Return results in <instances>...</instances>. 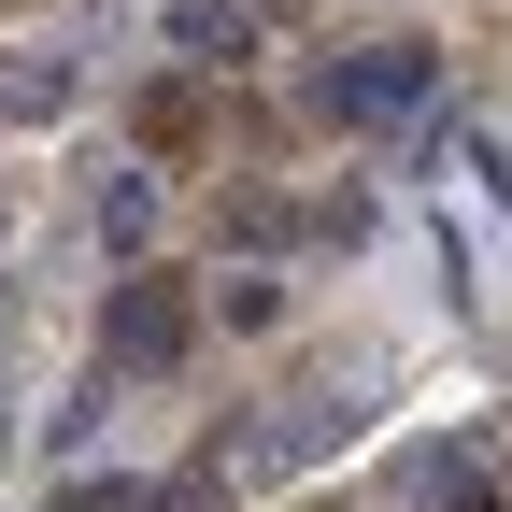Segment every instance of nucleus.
<instances>
[{
    "mask_svg": "<svg viewBox=\"0 0 512 512\" xmlns=\"http://www.w3.org/2000/svg\"><path fill=\"white\" fill-rule=\"evenodd\" d=\"M427 100H441V43H356V57L313 72V114L328 128H413Z\"/></svg>",
    "mask_w": 512,
    "mask_h": 512,
    "instance_id": "nucleus-1",
    "label": "nucleus"
},
{
    "mask_svg": "<svg viewBox=\"0 0 512 512\" xmlns=\"http://www.w3.org/2000/svg\"><path fill=\"white\" fill-rule=\"evenodd\" d=\"M185 356H200V299H185V285H157V271H114V299H100V370L171 384Z\"/></svg>",
    "mask_w": 512,
    "mask_h": 512,
    "instance_id": "nucleus-2",
    "label": "nucleus"
},
{
    "mask_svg": "<svg viewBox=\"0 0 512 512\" xmlns=\"http://www.w3.org/2000/svg\"><path fill=\"white\" fill-rule=\"evenodd\" d=\"M356 427H370V399H356V384H313V399H285L271 427L242 441V456H256V470H299V456H328V441H356Z\"/></svg>",
    "mask_w": 512,
    "mask_h": 512,
    "instance_id": "nucleus-3",
    "label": "nucleus"
},
{
    "mask_svg": "<svg viewBox=\"0 0 512 512\" xmlns=\"http://www.w3.org/2000/svg\"><path fill=\"white\" fill-rule=\"evenodd\" d=\"M185 57H200V72H228V57H256V15H242V0H171V15H157Z\"/></svg>",
    "mask_w": 512,
    "mask_h": 512,
    "instance_id": "nucleus-4",
    "label": "nucleus"
},
{
    "mask_svg": "<svg viewBox=\"0 0 512 512\" xmlns=\"http://www.w3.org/2000/svg\"><path fill=\"white\" fill-rule=\"evenodd\" d=\"M100 242L143 271V242H157V171H100Z\"/></svg>",
    "mask_w": 512,
    "mask_h": 512,
    "instance_id": "nucleus-5",
    "label": "nucleus"
},
{
    "mask_svg": "<svg viewBox=\"0 0 512 512\" xmlns=\"http://www.w3.org/2000/svg\"><path fill=\"white\" fill-rule=\"evenodd\" d=\"M0 114H15V128H43V114H72V57H15V72H0Z\"/></svg>",
    "mask_w": 512,
    "mask_h": 512,
    "instance_id": "nucleus-6",
    "label": "nucleus"
},
{
    "mask_svg": "<svg viewBox=\"0 0 512 512\" xmlns=\"http://www.w3.org/2000/svg\"><path fill=\"white\" fill-rule=\"evenodd\" d=\"M157 512H228V456H185V470L157 484Z\"/></svg>",
    "mask_w": 512,
    "mask_h": 512,
    "instance_id": "nucleus-7",
    "label": "nucleus"
},
{
    "mask_svg": "<svg viewBox=\"0 0 512 512\" xmlns=\"http://www.w3.org/2000/svg\"><path fill=\"white\" fill-rule=\"evenodd\" d=\"M143 143H171V157L200 143V86H157V100H143Z\"/></svg>",
    "mask_w": 512,
    "mask_h": 512,
    "instance_id": "nucleus-8",
    "label": "nucleus"
},
{
    "mask_svg": "<svg viewBox=\"0 0 512 512\" xmlns=\"http://www.w3.org/2000/svg\"><path fill=\"white\" fill-rule=\"evenodd\" d=\"M214 313H228V328H271L285 285H271V271H228V285H214Z\"/></svg>",
    "mask_w": 512,
    "mask_h": 512,
    "instance_id": "nucleus-9",
    "label": "nucleus"
},
{
    "mask_svg": "<svg viewBox=\"0 0 512 512\" xmlns=\"http://www.w3.org/2000/svg\"><path fill=\"white\" fill-rule=\"evenodd\" d=\"M43 512H157V484H72V498H43Z\"/></svg>",
    "mask_w": 512,
    "mask_h": 512,
    "instance_id": "nucleus-10",
    "label": "nucleus"
}]
</instances>
